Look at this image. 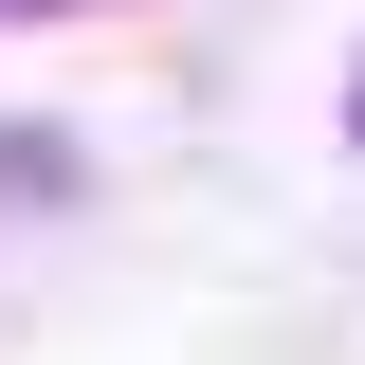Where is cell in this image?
Here are the masks:
<instances>
[{
    "label": "cell",
    "mask_w": 365,
    "mask_h": 365,
    "mask_svg": "<svg viewBox=\"0 0 365 365\" xmlns=\"http://www.w3.org/2000/svg\"><path fill=\"white\" fill-rule=\"evenodd\" d=\"M347 146H365V73H347Z\"/></svg>",
    "instance_id": "1"
}]
</instances>
